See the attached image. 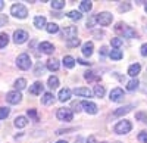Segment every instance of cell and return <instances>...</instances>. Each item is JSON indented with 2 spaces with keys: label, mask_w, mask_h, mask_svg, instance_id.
Masks as SVG:
<instances>
[{
  "label": "cell",
  "mask_w": 147,
  "mask_h": 143,
  "mask_svg": "<svg viewBox=\"0 0 147 143\" xmlns=\"http://www.w3.org/2000/svg\"><path fill=\"white\" fill-rule=\"evenodd\" d=\"M96 22H97V16H96V15H91V16L87 19V27H88V28H93Z\"/></svg>",
  "instance_id": "d590c367"
},
{
  "label": "cell",
  "mask_w": 147,
  "mask_h": 143,
  "mask_svg": "<svg viewBox=\"0 0 147 143\" xmlns=\"http://www.w3.org/2000/svg\"><path fill=\"white\" fill-rule=\"evenodd\" d=\"M9 114H10V109L9 108H0V120H6V118L9 117Z\"/></svg>",
  "instance_id": "836d02e7"
},
{
  "label": "cell",
  "mask_w": 147,
  "mask_h": 143,
  "mask_svg": "<svg viewBox=\"0 0 147 143\" xmlns=\"http://www.w3.org/2000/svg\"><path fill=\"white\" fill-rule=\"evenodd\" d=\"M138 84H140V83H138V80H137V78H134V80H131V81L128 83V84H127V90H129V91H134V90H136V89L138 87Z\"/></svg>",
  "instance_id": "4dcf8cb0"
},
{
  "label": "cell",
  "mask_w": 147,
  "mask_h": 143,
  "mask_svg": "<svg viewBox=\"0 0 147 143\" xmlns=\"http://www.w3.org/2000/svg\"><path fill=\"white\" fill-rule=\"evenodd\" d=\"M6 100H7L10 105H18V103L22 100V94H21L18 90H15V91H9V93L6 94Z\"/></svg>",
  "instance_id": "52a82bcc"
},
{
  "label": "cell",
  "mask_w": 147,
  "mask_h": 143,
  "mask_svg": "<svg viewBox=\"0 0 147 143\" xmlns=\"http://www.w3.org/2000/svg\"><path fill=\"white\" fill-rule=\"evenodd\" d=\"M59 61H57V59H55V58H52V59H49V61H47V69L49 71H52V73H53V71H57L59 69Z\"/></svg>",
  "instance_id": "ffe728a7"
},
{
  "label": "cell",
  "mask_w": 147,
  "mask_h": 143,
  "mask_svg": "<svg viewBox=\"0 0 147 143\" xmlns=\"http://www.w3.org/2000/svg\"><path fill=\"white\" fill-rule=\"evenodd\" d=\"M87 143H97V142H96L94 136H90V137H88V142H87Z\"/></svg>",
  "instance_id": "c3c4849f"
},
{
  "label": "cell",
  "mask_w": 147,
  "mask_h": 143,
  "mask_svg": "<svg viewBox=\"0 0 147 143\" xmlns=\"http://www.w3.org/2000/svg\"><path fill=\"white\" fill-rule=\"evenodd\" d=\"M52 7L53 9H62V7H65V2H63V0H53V2H52Z\"/></svg>",
  "instance_id": "d6a6232c"
},
{
  "label": "cell",
  "mask_w": 147,
  "mask_h": 143,
  "mask_svg": "<svg viewBox=\"0 0 147 143\" xmlns=\"http://www.w3.org/2000/svg\"><path fill=\"white\" fill-rule=\"evenodd\" d=\"M84 78L87 81H93V80H99V77L94 75V73H91V71H87V73L84 74Z\"/></svg>",
  "instance_id": "e575fe53"
},
{
  "label": "cell",
  "mask_w": 147,
  "mask_h": 143,
  "mask_svg": "<svg viewBox=\"0 0 147 143\" xmlns=\"http://www.w3.org/2000/svg\"><path fill=\"white\" fill-rule=\"evenodd\" d=\"M138 140L143 142V143H147V133H146V131L138 133Z\"/></svg>",
  "instance_id": "b9f144b4"
},
{
  "label": "cell",
  "mask_w": 147,
  "mask_h": 143,
  "mask_svg": "<svg viewBox=\"0 0 147 143\" xmlns=\"http://www.w3.org/2000/svg\"><path fill=\"white\" fill-rule=\"evenodd\" d=\"M93 49H94L93 41L84 43V44H82V55H84V56H91V55H93Z\"/></svg>",
  "instance_id": "9a60e30c"
},
{
  "label": "cell",
  "mask_w": 147,
  "mask_h": 143,
  "mask_svg": "<svg viewBox=\"0 0 147 143\" xmlns=\"http://www.w3.org/2000/svg\"><path fill=\"white\" fill-rule=\"evenodd\" d=\"M41 102H43V105H50V103H53V102H55L53 93H50V91L44 93V94H43V98H41Z\"/></svg>",
  "instance_id": "7402d4cb"
},
{
  "label": "cell",
  "mask_w": 147,
  "mask_h": 143,
  "mask_svg": "<svg viewBox=\"0 0 147 143\" xmlns=\"http://www.w3.org/2000/svg\"><path fill=\"white\" fill-rule=\"evenodd\" d=\"M80 7H81V10H82V12H90V10H91V7H93V3H91V2H88V0H82L81 5H80Z\"/></svg>",
  "instance_id": "83f0119b"
},
{
  "label": "cell",
  "mask_w": 147,
  "mask_h": 143,
  "mask_svg": "<svg viewBox=\"0 0 147 143\" xmlns=\"http://www.w3.org/2000/svg\"><path fill=\"white\" fill-rule=\"evenodd\" d=\"M56 18H62V14H59V12H56V14H53Z\"/></svg>",
  "instance_id": "f907efd6"
},
{
  "label": "cell",
  "mask_w": 147,
  "mask_h": 143,
  "mask_svg": "<svg viewBox=\"0 0 147 143\" xmlns=\"http://www.w3.org/2000/svg\"><path fill=\"white\" fill-rule=\"evenodd\" d=\"M27 114H28L30 118H32L34 121H38V115H37V111H35V109H28Z\"/></svg>",
  "instance_id": "f35d334b"
},
{
  "label": "cell",
  "mask_w": 147,
  "mask_h": 143,
  "mask_svg": "<svg viewBox=\"0 0 147 143\" xmlns=\"http://www.w3.org/2000/svg\"><path fill=\"white\" fill-rule=\"evenodd\" d=\"M100 55H102V56H106V55H107V47H106V46H103L102 49H100Z\"/></svg>",
  "instance_id": "f6af8a7d"
},
{
  "label": "cell",
  "mask_w": 147,
  "mask_h": 143,
  "mask_svg": "<svg viewBox=\"0 0 147 143\" xmlns=\"http://www.w3.org/2000/svg\"><path fill=\"white\" fill-rule=\"evenodd\" d=\"M81 106L84 108V111L87 112V114H91V115H94V114H97V105L96 103H93V102H90V100H82L81 102Z\"/></svg>",
  "instance_id": "9c48e42d"
},
{
  "label": "cell",
  "mask_w": 147,
  "mask_h": 143,
  "mask_svg": "<svg viewBox=\"0 0 147 143\" xmlns=\"http://www.w3.org/2000/svg\"><path fill=\"white\" fill-rule=\"evenodd\" d=\"M25 86H27V80H25V78H18V80L15 81V89H16V90L25 89Z\"/></svg>",
  "instance_id": "f546056e"
},
{
  "label": "cell",
  "mask_w": 147,
  "mask_h": 143,
  "mask_svg": "<svg viewBox=\"0 0 147 143\" xmlns=\"http://www.w3.org/2000/svg\"><path fill=\"white\" fill-rule=\"evenodd\" d=\"M113 130H115L116 134H127V133H129L131 130H132V124L129 121H127V120H122V121H119L115 125Z\"/></svg>",
  "instance_id": "277c9868"
},
{
  "label": "cell",
  "mask_w": 147,
  "mask_h": 143,
  "mask_svg": "<svg viewBox=\"0 0 147 143\" xmlns=\"http://www.w3.org/2000/svg\"><path fill=\"white\" fill-rule=\"evenodd\" d=\"M97 24H100L102 27H107L112 24L113 21V16L112 14H109V12H102V14H97Z\"/></svg>",
  "instance_id": "5b68a950"
},
{
  "label": "cell",
  "mask_w": 147,
  "mask_h": 143,
  "mask_svg": "<svg viewBox=\"0 0 147 143\" xmlns=\"http://www.w3.org/2000/svg\"><path fill=\"white\" fill-rule=\"evenodd\" d=\"M80 39H72V40H69L68 41V47H77V46H80Z\"/></svg>",
  "instance_id": "ab89813d"
},
{
  "label": "cell",
  "mask_w": 147,
  "mask_h": 143,
  "mask_svg": "<svg viewBox=\"0 0 147 143\" xmlns=\"http://www.w3.org/2000/svg\"><path fill=\"white\" fill-rule=\"evenodd\" d=\"M109 56H110V59H113V61H119V59L124 58V53L118 49H113V50L109 52Z\"/></svg>",
  "instance_id": "603a6c76"
},
{
  "label": "cell",
  "mask_w": 147,
  "mask_h": 143,
  "mask_svg": "<svg viewBox=\"0 0 147 143\" xmlns=\"http://www.w3.org/2000/svg\"><path fill=\"white\" fill-rule=\"evenodd\" d=\"M46 31H47L49 34H56V33L59 31V25H57V24H55V22L47 24V25H46Z\"/></svg>",
  "instance_id": "d4e9b609"
},
{
  "label": "cell",
  "mask_w": 147,
  "mask_h": 143,
  "mask_svg": "<svg viewBox=\"0 0 147 143\" xmlns=\"http://www.w3.org/2000/svg\"><path fill=\"white\" fill-rule=\"evenodd\" d=\"M13 124H15V127H16V128H24V127H27L28 120H27L25 117H16Z\"/></svg>",
  "instance_id": "44dd1931"
},
{
  "label": "cell",
  "mask_w": 147,
  "mask_h": 143,
  "mask_svg": "<svg viewBox=\"0 0 147 143\" xmlns=\"http://www.w3.org/2000/svg\"><path fill=\"white\" fill-rule=\"evenodd\" d=\"M7 43H9V35L6 33H0V49L6 47Z\"/></svg>",
  "instance_id": "4316f807"
},
{
  "label": "cell",
  "mask_w": 147,
  "mask_h": 143,
  "mask_svg": "<svg viewBox=\"0 0 147 143\" xmlns=\"http://www.w3.org/2000/svg\"><path fill=\"white\" fill-rule=\"evenodd\" d=\"M136 118L138 121H147V114H144V112H137L136 114Z\"/></svg>",
  "instance_id": "60d3db41"
},
{
  "label": "cell",
  "mask_w": 147,
  "mask_h": 143,
  "mask_svg": "<svg viewBox=\"0 0 147 143\" xmlns=\"http://www.w3.org/2000/svg\"><path fill=\"white\" fill-rule=\"evenodd\" d=\"M57 118L60 121H72V118H74V114H72V109H69V108H60V109H57Z\"/></svg>",
  "instance_id": "8992f818"
},
{
  "label": "cell",
  "mask_w": 147,
  "mask_h": 143,
  "mask_svg": "<svg viewBox=\"0 0 147 143\" xmlns=\"http://www.w3.org/2000/svg\"><path fill=\"white\" fill-rule=\"evenodd\" d=\"M71 90L69 89H62L59 91V100L60 102H66V100H69L71 99Z\"/></svg>",
  "instance_id": "d6986e66"
},
{
  "label": "cell",
  "mask_w": 147,
  "mask_h": 143,
  "mask_svg": "<svg viewBox=\"0 0 147 143\" xmlns=\"http://www.w3.org/2000/svg\"><path fill=\"white\" fill-rule=\"evenodd\" d=\"M77 34H78V30H77V27H74V25L65 27V30H63V37L68 41L72 40V39H77Z\"/></svg>",
  "instance_id": "30bf717a"
},
{
  "label": "cell",
  "mask_w": 147,
  "mask_h": 143,
  "mask_svg": "<svg viewBox=\"0 0 147 143\" xmlns=\"http://www.w3.org/2000/svg\"><path fill=\"white\" fill-rule=\"evenodd\" d=\"M110 43H112V46H113V47H116V49H118V47H121V46H122V43H124V41H122V39H119V37H115V39L110 40Z\"/></svg>",
  "instance_id": "8d00e7d4"
},
{
  "label": "cell",
  "mask_w": 147,
  "mask_h": 143,
  "mask_svg": "<svg viewBox=\"0 0 147 143\" xmlns=\"http://www.w3.org/2000/svg\"><path fill=\"white\" fill-rule=\"evenodd\" d=\"M47 84H49V87L50 89H57V86H59V78L57 77H55V75H52V77H49V80H47Z\"/></svg>",
  "instance_id": "cb8c5ba5"
},
{
  "label": "cell",
  "mask_w": 147,
  "mask_h": 143,
  "mask_svg": "<svg viewBox=\"0 0 147 143\" xmlns=\"http://www.w3.org/2000/svg\"><path fill=\"white\" fill-rule=\"evenodd\" d=\"M16 65H18L19 69H24V71H25V69H30L31 65H32L30 55H28V53H21V55L16 58Z\"/></svg>",
  "instance_id": "7a4b0ae2"
},
{
  "label": "cell",
  "mask_w": 147,
  "mask_h": 143,
  "mask_svg": "<svg viewBox=\"0 0 147 143\" xmlns=\"http://www.w3.org/2000/svg\"><path fill=\"white\" fill-rule=\"evenodd\" d=\"M105 93H106V90H105V86H96L94 87V94H96V98H103L105 96Z\"/></svg>",
  "instance_id": "f1b7e54d"
},
{
  "label": "cell",
  "mask_w": 147,
  "mask_h": 143,
  "mask_svg": "<svg viewBox=\"0 0 147 143\" xmlns=\"http://www.w3.org/2000/svg\"><path fill=\"white\" fill-rule=\"evenodd\" d=\"M75 59H74L72 56H65L63 58V65L66 66V68H74V66H75Z\"/></svg>",
  "instance_id": "484cf974"
},
{
  "label": "cell",
  "mask_w": 147,
  "mask_h": 143,
  "mask_svg": "<svg viewBox=\"0 0 147 143\" xmlns=\"http://www.w3.org/2000/svg\"><path fill=\"white\" fill-rule=\"evenodd\" d=\"M74 93L77 94V96H82V98H91V90L87 89V87H78L74 90Z\"/></svg>",
  "instance_id": "5bb4252c"
},
{
  "label": "cell",
  "mask_w": 147,
  "mask_h": 143,
  "mask_svg": "<svg viewBox=\"0 0 147 143\" xmlns=\"http://www.w3.org/2000/svg\"><path fill=\"white\" fill-rule=\"evenodd\" d=\"M66 16L71 18V19H77V21H78V19H81V12H80V10H71Z\"/></svg>",
  "instance_id": "1f68e13d"
},
{
  "label": "cell",
  "mask_w": 147,
  "mask_h": 143,
  "mask_svg": "<svg viewBox=\"0 0 147 143\" xmlns=\"http://www.w3.org/2000/svg\"><path fill=\"white\" fill-rule=\"evenodd\" d=\"M72 108H74V111H77V112H80V111H81V109H80V108H81V103H77V102H75V103L72 105Z\"/></svg>",
  "instance_id": "ee69618b"
},
{
  "label": "cell",
  "mask_w": 147,
  "mask_h": 143,
  "mask_svg": "<svg viewBox=\"0 0 147 143\" xmlns=\"http://www.w3.org/2000/svg\"><path fill=\"white\" fill-rule=\"evenodd\" d=\"M10 15H13L18 19H25L27 15H28V9L24 5H21V3H15L13 6L10 7Z\"/></svg>",
  "instance_id": "6da1fadb"
},
{
  "label": "cell",
  "mask_w": 147,
  "mask_h": 143,
  "mask_svg": "<svg viewBox=\"0 0 147 143\" xmlns=\"http://www.w3.org/2000/svg\"><path fill=\"white\" fill-rule=\"evenodd\" d=\"M115 30H116L118 33H122V34H124V37H125V39H136V37H137V33L134 31L131 27L124 25L122 22H119V24H118Z\"/></svg>",
  "instance_id": "3957f363"
},
{
  "label": "cell",
  "mask_w": 147,
  "mask_h": 143,
  "mask_svg": "<svg viewBox=\"0 0 147 143\" xmlns=\"http://www.w3.org/2000/svg\"><path fill=\"white\" fill-rule=\"evenodd\" d=\"M119 12H128V10H131V5L128 3V2H125V3H122V5H119Z\"/></svg>",
  "instance_id": "74e56055"
},
{
  "label": "cell",
  "mask_w": 147,
  "mask_h": 143,
  "mask_svg": "<svg viewBox=\"0 0 147 143\" xmlns=\"http://www.w3.org/2000/svg\"><path fill=\"white\" fill-rule=\"evenodd\" d=\"M40 73H43V66L38 65V66H37V69H35V75H41Z\"/></svg>",
  "instance_id": "bcb514c9"
},
{
  "label": "cell",
  "mask_w": 147,
  "mask_h": 143,
  "mask_svg": "<svg viewBox=\"0 0 147 143\" xmlns=\"http://www.w3.org/2000/svg\"><path fill=\"white\" fill-rule=\"evenodd\" d=\"M122 98H124V90L122 89L116 87V89H113L112 91H110V100L112 102H119Z\"/></svg>",
  "instance_id": "8fae6325"
},
{
  "label": "cell",
  "mask_w": 147,
  "mask_h": 143,
  "mask_svg": "<svg viewBox=\"0 0 147 143\" xmlns=\"http://www.w3.org/2000/svg\"><path fill=\"white\" fill-rule=\"evenodd\" d=\"M43 89H44L43 83H40V81H35L34 84L30 87V93H31V94H41Z\"/></svg>",
  "instance_id": "4fadbf2b"
},
{
  "label": "cell",
  "mask_w": 147,
  "mask_h": 143,
  "mask_svg": "<svg viewBox=\"0 0 147 143\" xmlns=\"http://www.w3.org/2000/svg\"><path fill=\"white\" fill-rule=\"evenodd\" d=\"M140 71H141V66H140V64H132V65L128 68V75H131V77H134V78H136V77L140 74Z\"/></svg>",
  "instance_id": "2e32d148"
},
{
  "label": "cell",
  "mask_w": 147,
  "mask_h": 143,
  "mask_svg": "<svg viewBox=\"0 0 147 143\" xmlns=\"http://www.w3.org/2000/svg\"><path fill=\"white\" fill-rule=\"evenodd\" d=\"M56 143H66L65 140H59V142H56Z\"/></svg>",
  "instance_id": "816d5d0a"
},
{
  "label": "cell",
  "mask_w": 147,
  "mask_h": 143,
  "mask_svg": "<svg viewBox=\"0 0 147 143\" xmlns=\"http://www.w3.org/2000/svg\"><path fill=\"white\" fill-rule=\"evenodd\" d=\"M116 143H121V142H116Z\"/></svg>",
  "instance_id": "db71d44e"
},
{
  "label": "cell",
  "mask_w": 147,
  "mask_h": 143,
  "mask_svg": "<svg viewBox=\"0 0 147 143\" xmlns=\"http://www.w3.org/2000/svg\"><path fill=\"white\" fill-rule=\"evenodd\" d=\"M77 62H80V64H82V65H90V62L84 61V59H77Z\"/></svg>",
  "instance_id": "7dc6e473"
},
{
  "label": "cell",
  "mask_w": 147,
  "mask_h": 143,
  "mask_svg": "<svg viewBox=\"0 0 147 143\" xmlns=\"http://www.w3.org/2000/svg\"><path fill=\"white\" fill-rule=\"evenodd\" d=\"M46 18L44 16H35L34 18V27L35 28H38V30H41V28H46Z\"/></svg>",
  "instance_id": "e0dca14e"
},
{
  "label": "cell",
  "mask_w": 147,
  "mask_h": 143,
  "mask_svg": "<svg viewBox=\"0 0 147 143\" xmlns=\"http://www.w3.org/2000/svg\"><path fill=\"white\" fill-rule=\"evenodd\" d=\"M141 55H143V56H147V43H144V44L141 46Z\"/></svg>",
  "instance_id": "7bdbcfd3"
},
{
  "label": "cell",
  "mask_w": 147,
  "mask_h": 143,
  "mask_svg": "<svg viewBox=\"0 0 147 143\" xmlns=\"http://www.w3.org/2000/svg\"><path fill=\"white\" fill-rule=\"evenodd\" d=\"M5 7V2H3V0H0V10H2Z\"/></svg>",
  "instance_id": "681fc988"
},
{
  "label": "cell",
  "mask_w": 147,
  "mask_h": 143,
  "mask_svg": "<svg viewBox=\"0 0 147 143\" xmlns=\"http://www.w3.org/2000/svg\"><path fill=\"white\" fill-rule=\"evenodd\" d=\"M38 49H40L43 53L50 55V53H53V52H55V46H53L52 43H49V41H43V43H40Z\"/></svg>",
  "instance_id": "7c38bea8"
},
{
  "label": "cell",
  "mask_w": 147,
  "mask_h": 143,
  "mask_svg": "<svg viewBox=\"0 0 147 143\" xmlns=\"http://www.w3.org/2000/svg\"><path fill=\"white\" fill-rule=\"evenodd\" d=\"M146 12H147V2H146Z\"/></svg>",
  "instance_id": "f5cc1de1"
},
{
  "label": "cell",
  "mask_w": 147,
  "mask_h": 143,
  "mask_svg": "<svg viewBox=\"0 0 147 143\" xmlns=\"http://www.w3.org/2000/svg\"><path fill=\"white\" fill-rule=\"evenodd\" d=\"M132 108H134V105H127V106H124V108H119V109H116L113 112V117H122V115L128 114Z\"/></svg>",
  "instance_id": "ac0fdd59"
},
{
  "label": "cell",
  "mask_w": 147,
  "mask_h": 143,
  "mask_svg": "<svg viewBox=\"0 0 147 143\" xmlns=\"http://www.w3.org/2000/svg\"><path fill=\"white\" fill-rule=\"evenodd\" d=\"M28 40V33L27 31H24V30H16L13 33V41L16 44H22V43H25Z\"/></svg>",
  "instance_id": "ba28073f"
}]
</instances>
